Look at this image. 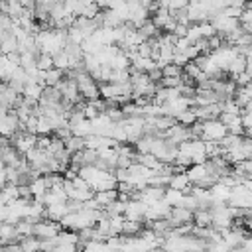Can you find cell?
<instances>
[{"mask_svg": "<svg viewBox=\"0 0 252 252\" xmlns=\"http://www.w3.org/2000/svg\"><path fill=\"white\" fill-rule=\"evenodd\" d=\"M175 122H179V124H183V126H193L195 122H199L195 108H187V110H183L181 114H177V116H175Z\"/></svg>", "mask_w": 252, "mask_h": 252, "instance_id": "obj_29", "label": "cell"}, {"mask_svg": "<svg viewBox=\"0 0 252 252\" xmlns=\"http://www.w3.org/2000/svg\"><path fill=\"white\" fill-rule=\"evenodd\" d=\"M35 41H37V47L41 53H49V55H55L59 51L65 49L67 45V30H57V28H47V30H41L35 33Z\"/></svg>", "mask_w": 252, "mask_h": 252, "instance_id": "obj_2", "label": "cell"}, {"mask_svg": "<svg viewBox=\"0 0 252 252\" xmlns=\"http://www.w3.org/2000/svg\"><path fill=\"white\" fill-rule=\"evenodd\" d=\"M193 213L195 211H191L187 207H173L171 209V215L167 217V220H169L171 228L181 226V224H189V222H193Z\"/></svg>", "mask_w": 252, "mask_h": 252, "instance_id": "obj_13", "label": "cell"}, {"mask_svg": "<svg viewBox=\"0 0 252 252\" xmlns=\"http://www.w3.org/2000/svg\"><path fill=\"white\" fill-rule=\"evenodd\" d=\"M185 195H187V193H183V191H179V189H171V187H167V189H165L163 199H165L171 207H181V205H183Z\"/></svg>", "mask_w": 252, "mask_h": 252, "instance_id": "obj_27", "label": "cell"}, {"mask_svg": "<svg viewBox=\"0 0 252 252\" xmlns=\"http://www.w3.org/2000/svg\"><path fill=\"white\" fill-rule=\"evenodd\" d=\"M63 230L61 222L51 220V219H41L33 224V236H37L39 240H49V238H57L59 232Z\"/></svg>", "mask_w": 252, "mask_h": 252, "instance_id": "obj_6", "label": "cell"}, {"mask_svg": "<svg viewBox=\"0 0 252 252\" xmlns=\"http://www.w3.org/2000/svg\"><path fill=\"white\" fill-rule=\"evenodd\" d=\"M20 197V185L16 183H8L2 187V197H0V205H8L10 201Z\"/></svg>", "mask_w": 252, "mask_h": 252, "instance_id": "obj_24", "label": "cell"}, {"mask_svg": "<svg viewBox=\"0 0 252 252\" xmlns=\"http://www.w3.org/2000/svg\"><path fill=\"white\" fill-rule=\"evenodd\" d=\"M0 240H2V246L4 244H12V242H22V236H20L16 224L2 222V226H0Z\"/></svg>", "mask_w": 252, "mask_h": 252, "instance_id": "obj_16", "label": "cell"}, {"mask_svg": "<svg viewBox=\"0 0 252 252\" xmlns=\"http://www.w3.org/2000/svg\"><path fill=\"white\" fill-rule=\"evenodd\" d=\"M65 148L71 152V154H77V152H81V150H85L87 148V144H85V138H81V136H75V134H71L67 140H65Z\"/></svg>", "mask_w": 252, "mask_h": 252, "instance_id": "obj_28", "label": "cell"}, {"mask_svg": "<svg viewBox=\"0 0 252 252\" xmlns=\"http://www.w3.org/2000/svg\"><path fill=\"white\" fill-rule=\"evenodd\" d=\"M79 175L91 185L93 191H106V189H116L118 179L114 175V171L110 169H102L98 165H83L79 169Z\"/></svg>", "mask_w": 252, "mask_h": 252, "instance_id": "obj_1", "label": "cell"}, {"mask_svg": "<svg viewBox=\"0 0 252 252\" xmlns=\"http://www.w3.org/2000/svg\"><path fill=\"white\" fill-rule=\"evenodd\" d=\"M30 189H32V197H33L35 201H41V203H43V197H45V193L49 191V185H47V181H45V175H39L37 179L30 181Z\"/></svg>", "mask_w": 252, "mask_h": 252, "instance_id": "obj_19", "label": "cell"}, {"mask_svg": "<svg viewBox=\"0 0 252 252\" xmlns=\"http://www.w3.org/2000/svg\"><path fill=\"white\" fill-rule=\"evenodd\" d=\"M120 122L124 126V130H126L128 142H132V144H136L146 134V118L140 116V114H130V116H126Z\"/></svg>", "mask_w": 252, "mask_h": 252, "instance_id": "obj_3", "label": "cell"}, {"mask_svg": "<svg viewBox=\"0 0 252 252\" xmlns=\"http://www.w3.org/2000/svg\"><path fill=\"white\" fill-rule=\"evenodd\" d=\"M26 10H28V8H26L20 0H2V12L8 14V16H12L14 20L22 18V16L26 14Z\"/></svg>", "mask_w": 252, "mask_h": 252, "instance_id": "obj_18", "label": "cell"}, {"mask_svg": "<svg viewBox=\"0 0 252 252\" xmlns=\"http://www.w3.org/2000/svg\"><path fill=\"white\" fill-rule=\"evenodd\" d=\"M69 128H71V132H73L75 136H81V138H87V136H91V134H93V124H91V120H89V118H83V120H79V122L71 124Z\"/></svg>", "mask_w": 252, "mask_h": 252, "instance_id": "obj_23", "label": "cell"}, {"mask_svg": "<svg viewBox=\"0 0 252 252\" xmlns=\"http://www.w3.org/2000/svg\"><path fill=\"white\" fill-rule=\"evenodd\" d=\"M242 248H244L246 252H252V234L244 238V242H242Z\"/></svg>", "mask_w": 252, "mask_h": 252, "instance_id": "obj_43", "label": "cell"}, {"mask_svg": "<svg viewBox=\"0 0 252 252\" xmlns=\"http://www.w3.org/2000/svg\"><path fill=\"white\" fill-rule=\"evenodd\" d=\"M63 75H65V71L53 67V69H49V71H41V81H43L45 87H57V85L65 79Z\"/></svg>", "mask_w": 252, "mask_h": 252, "instance_id": "obj_22", "label": "cell"}, {"mask_svg": "<svg viewBox=\"0 0 252 252\" xmlns=\"http://www.w3.org/2000/svg\"><path fill=\"white\" fill-rule=\"evenodd\" d=\"M246 73L252 77V59H248V61H246Z\"/></svg>", "mask_w": 252, "mask_h": 252, "instance_id": "obj_44", "label": "cell"}, {"mask_svg": "<svg viewBox=\"0 0 252 252\" xmlns=\"http://www.w3.org/2000/svg\"><path fill=\"white\" fill-rule=\"evenodd\" d=\"M51 132H53V124H51L49 116L39 114V120H37V136H49Z\"/></svg>", "mask_w": 252, "mask_h": 252, "instance_id": "obj_32", "label": "cell"}, {"mask_svg": "<svg viewBox=\"0 0 252 252\" xmlns=\"http://www.w3.org/2000/svg\"><path fill=\"white\" fill-rule=\"evenodd\" d=\"M191 0H169V10L171 12H179V10H185L189 6Z\"/></svg>", "mask_w": 252, "mask_h": 252, "instance_id": "obj_38", "label": "cell"}, {"mask_svg": "<svg viewBox=\"0 0 252 252\" xmlns=\"http://www.w3.org/2000/svg\"><path fill=\"white\" fill-rule=\"evenodd\" d=\"M0 130L4 138H14L20 130H24L22 120L18 118V114L14 110H2V122H0Z\"/></svg>", "mask_w": 252, "mask_h": 252, "instance_id": "obj_7", "label": "cell"}, {"mask_svg": "<svg viewBox=\"0 0 252 252\" xmlns=\"http://www.w3.org/2000/svg\"><path fill=\"white\" fill-rule=\"evenodd\" d=\"M193 222L197 226H213V213H211V209H197L193 213Z\"/></svg>", "mask_w": 252, "mask_h": 252, "instance_id": "obj_25", "label": "cell"}, {"mask_svg": "<svg viewBox=\"0 0 252 252\" xmlns=\"http://www.w3.org/2000/svg\"><path fill=\"white\" fill-rule=\"evenodd\" d=\"M161 71H163V77H183V67L177 63H169Z\"/></svg>", "mask_w": 252, "mask_h": 252, "instance_id": "obj_37", "label": "cell"}, {"mask_svg": "<svg viewBox=\"0 0 252 252\" xmlns=\"http://www.w3.org/2000/svg\"><path fill=\"white\" fill-rule=\"evenodd\" d=\"M203 124V138L201 140H209V142H220L226 134L228 128L220 118H213V120H201Z\"/></svg>", "mask_w": 252, "mask_h": 252, "instance_id": "obj_5", "label": "cell"}, {"mask_svg": "<svg viewBox=\"0 0 252 252\" xmlns=\"http://www.w3.org/2000/svg\"><path fill=\"white\" fill-rule=\"evenodd\" d=\"M12 146H14L22 156H26V154L32 152L33 148H37V134H32V132L22 130V132H18V134L12 138Z\"/></svg>", "mask_w": 252, "mask_h": 252, "instance_id": "obj_9", "label": "cell"}, {"mask_svg": "<svg viewBox=\"0 0 252 252\" xmlns=\"http://www.w3.org/2000/svg\"><path fill=\"white\" fill-rule=\"evenodd\" d=\"M118 199V189H106V191H94V201L98 209H106L110 203Z\"/></svg>", "mask_w": 252, "mask_h": 252, "instance_id": "obj_21", "label": "cell"}, {"mask_svg": "<svg viewBox=\"0 0 252 252\" xmlns=\"http://www.w3.org/2000/svg\"><path fill=\"white\" fill-rule=\"evenodd\" d=\"M55 67V61H53V55L49 53H39L37 55V69L39 71H49Z\"/></svg>", "mask_w": 252, "mask_h": 252, "instance_id": "obj_34", "label": "cell"}, {"mask_svg": "<svg viewBox=\"0 0 252 252\" xmlns=\"http://www.w3.org/2000/svg\"><path fill=\"white\" fill-rule=\"evenodd\" d=\"M246 57L242 55V53H238L232 61H230V65H228V69H226V73H230L232 77H236V75H240V73H244L246 71Z\"/></svg>", "mask_w": 252, "mask_h": 252, "instance_id": "obj_26", "label": "cell"}, {"mask_svg": "<svg viewBox=\"0 0 252 252\" xmlns=\"http://www.w3.org/2000/svg\"><path fill=\"white\" fill-rule=\"evenodd\" d=\"M201 73H203V71H201V67H199L195 61H189V63L183 67V75L189 77V79H193L195 83H197V77H199Z\"/></svg>", "mask_w": 252, "mask_h": 252, "instance_id": "obj_36", "label": "cell"}, {"mask_svg": "<svg viewBox=\"0 0 252 252\" xmlns=\"http://www.w3.org/2000/svg\"><path fill=\"white\" fill-rule=\"evenodd\" d=\"M67 201H69V195H67V191H65L63 185L51 187V189L45 193V197H43V205H45V207H47V205H57V203H67Z\"/></svg>", "mask_w": 252, "mask_h": 252, "instance_id": "obj_14", "label": "cell"}, {"mask_svg": "<svg viewBox=\"0 0 252 252\" xmlns=\"http://www.w3.org/2000/svg\"><path fill=\"white\" fill-rule=\"evenodd\" d=\"M150 252H165L163 248H154V250H150Z\"/></svg>", "mask_w": 252, "mask_h": 252, "instance_id": "obj_45", "label": "cell"}, {"mask_svg": "<svg viewBox=\"0 0 252 252\" xmlns=\"http://www.w3.org/2000/svg\"><path fill=\"white\" fill-rule=\"evenodd\" d=\"M146 211H148V203H144L142 199H130L124 217L128 220H140V222H144L146 220L144 219L146 217Z\"/></svg>", "mask_w": 252, "mask_h": 252, "instance_id": "obj_12", "label": "cell"}, {"mask_svg": "<svg viewBox=\"0 0 252 252\" xmlns=\"http://www.w3.org/2000/svg\"><path fill=\"white\" fill-rule=\"evenodd\" d=\"M248 0H222V8H228V6H236V8H246Z\"/></svg>", "mask_w": 252, "mask_h": 252, "instance_id": "obj_41", "label": "cell"}, {"mask_svg": "<svg viewBox=\"0 0 252 252\" xmlns=\"http://www.w3.org/2000/svg\"><path fill=\"white\" fill-rule=\"evenodd\" d=\"M209 22L215 26V30H217V33H219V35H228V33L236 32L238 28H242V22H240L238 18L226 16L222 10H220V12H217Z\"/></svg>", "mask_w": 252, "mask_h": 252, "instance_id": "obj_4", "label": "cell"}, {"mask_svg": "<svg viewBox=\"0 0 252 252\" xmlns=\"http://www.w3.org/2000/svg\"><path fill=\"white\" fill-rule=\"evenodd\" d=\"M163 138L173 144V146H179L181 142H187V140H193V134H191V126H183L179 122H175L171 128H167L163 132Z\"/></svg>", "mask_w": 252, "mask_h": 252, "instance_id": "obj_8", "label": "cell"}, {"mask_svg": "<svg viewBox=\"0 0 252 252\" xmlns=\"http://www.w3.org/2000/svg\"><path fill=\"white\" fill-rule=\"evenodd\" d=\"M234 79V83H236V87H246L250 81H252V77L244 71V73H240V75H236V77H232Z\"/></svg>", "mask_w": 252, "mask_h": 252, "instance_id": "obj_40", "label": "cell"}, {"mask_svg": "<svg viewBox=\"0 0 252 252\" xmlns=\"http://www.w3.org/2000/svg\"><path fill=\"white\" fill-rule=\"evenodd\" d=\"M79 252H93V250H89V248H81Z\"/></svg>", "mask_w": 252, "mask_h": 252, "instance_id": "obj_46", "label": "cell"}, {"mask_svg": "<svg viewBox=\"0 0 252 252\" xmlns=\"http://www.w3.org/2000/svg\"><path fill=\"white\" fill-rule=\"evenodd\" d=\"M211 195H213V201L215 203H226L230 201V195H232V187L217 181L213 187H211Z\"/></svg>", "mask_w": 252, "mask_h": 252, "instance_id": "obj_20", "label": "cell"}, {"mask_svg": "<svg viewBox=\"0 0 252 252\" xmlns=\"http://www.w3.org/2000/svg\"><path fill=\"white\" fill-rule=\"evenodd\" d=\"M144 228H142V222L140 220H124V232L122 234H126V236H136V234H140Z\"/></svg>", "mask_w": 252, "mask_h": 252, "instance_id": "obj_35", "label": "cell"}, {"mask_svg": "<svg viewBox=\"0 0 252 252\" xmlns=\"http://www.w3.org/2000/svg\"><path fill=\"white\" fill-rule=\"evenodd\" d=\"M130 65H132V61H130V57L124 53V51H120L112 61H110V67L114 69V71H124V69H130Z\"/></svg>", "mask_w": 252, "mask_h": 252, "instance_id": "obj_30", "label": "cell"}, {"mask_svg": "<svg viewBox=\"0 0 252 252\" xmlns=\"http://www.w3.org/2000/svg\"><path fill=\"white\" fill-rule=\"evenodd\" d=\"M0 98H2V110H14V108L20 104L22 94H20L10 83H2Z\"/></svg>", "mask_w": 252, "mask_h": 252, "instance_id": "obj_10", "label": "cell"}, {"mask_svg": "<svg viewBox=\"0 0 252 252\" xmlns=\"http://www.w3.org/2000/svg\"><path fill=\"white\" fill-rule=\"evenodd\" d=\"M33 224H35V222H32L30 219H24V220H20V222L16 224V228H18L22 240L28 238V236H33Z\"/></svg>", "mask_w": 252, "mask_h": 252, "instance_id": "obj_33", "label": "cell"}, {"mask_svg": "<svg viewBox=\"0 0 252 252\" xmlns=\"http://www.w3.org/2000/svg\"><path fill=\"white\" fill-rule=\"evenodd\" d=\"M191 179L187 175V171H177V173H171V181H169V187L171 189H179L183 193H191Z\"/></svg>", "mask_w": 252, "mask_h": 252, "instance_id": "obj_15", "label": "cell"}, {"mask_svg": "<svg viewBox=\"0 0 252 252\" xmlns=\"http://www.w3.org/2000/svg\"><path fill=\"white\" fill-rule=\"evenodd\" d=\"M91 124H93V134H98V136H110V138H112V132H114V128H116V122L110 120L106 112H100L96 118L91 120Z\"/></svg>", "mask_w": 252, "mask_h": 252, "instance_id": "obj_11", "label": "cell"}, {"mask_svg": "<svg viewBox=\"0 0 252 252\" xmlns=\"http://www.w3.org/2000/svg\"><path fill=\"white\" fill-rule=\"evenodd\" d=\"M2 252H24V250H22V244L20 242H12V244H4L2 246Z\"/></svg>", "mask_w": 252, "mask_h": 252, "instance_id": "obj_42", "label": "cell"}, {"mask_svg": "<svg viewBox=\"0 0 252 252\" xmlns=\"http://www.w3.org/2000/svg\"><path fill=\"white\" fill-rule=\"evenodd\" d=\"M53 61H55V67L61 69V71H65V73L71 69V57H69V53L65 49L59 51V53H55L53 55Z\"/></svg>", "mask_w": 252, "mask_h": 252, "instance_id": "obj_31", "label": "cell"}, {"mask_svg": "<svg viewBox=\"0 0 252 252\" xmlns=\"http://www.w3.org/2000/svg\"><path fill=\"white\" fill-rule=\"evenodd\" d=\"M79 250H81L79 244H65L63 242V244H57L51 252H79Z\"/></svg>", "mask_w": 252, "mask_h": 252, "instance_id": "obj_39", "label": "cell"}, {"mask_svg": "<svg viewBox=\"0 0 252 252\" xmlns=\"http://www.w3.org/2000/svg\"><path fill=\"white\" fill-rule=\"evenodd\" d=\"M0 47H2V53L4 55H8V53H20V43H18V39H16V35L12 32H2Z\"/></svg>", "mask_w": 252, "mask_h": 252, "instance_id": "obj_17", "label": "cell"}]
</instances>
